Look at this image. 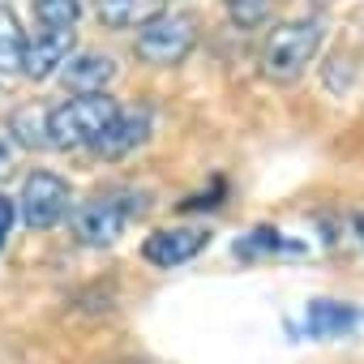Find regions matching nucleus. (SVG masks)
Masks as SVG:
<instances>
[{
	"mask_svg": "<svg viewBox=\"0 0 364 364\" xmlns=\"http://www.w3.org/2000/svg\"><path fill=\"white\" fill-rule=\"evenodd\" d=\"M321 39H326V18H317V14L279 22L262 43V77L274 86H296L304 77V69L313 65Z\"/></svg>",
	"mask_w": 364,
	"mask_h": 364,
	"instance_id": "1",
	"label": "nucleus"
},
{
	"mask_svg": "<svg viewBox=\"0 0 364 364\" xmlns=\"http://www.w3.org/2000/svg\"><path fill=\"white\" fill-rule=\"evenodd\" d=\"M116 112H120V103L112 95H73L69 103H56L43 112V146L90 150Z\"/></svg>",
	"mask_w": 364,
	"mask_h": 364,
	"instance_id": "2",
	"label": "nucleus"
},
{
	"mask_svg": "<svg viewBox=\"0 0 364 364\" xmlns=\"http://www.w3.org/2000/svg\"><path fill=\"white\" fill-rule=\"evenodd\" d=\"M146 210V193L141 189H120V185H107L103 193L86 198L77 210H73V236L90 249H107L124 236V228Z\"/></svg>",
	"mask_w": 364,
	"mask_h": 364,
	"instance_id": "3",
	"label": "nucleus"
},
{
	"mask_svg": "<svg viewBox=\"0 0 364 364\" xmlns=\"http://www.w3.org/2000/svg\"><path fill=\"white\" fill-rule=\"evenodd\" d=\"M198 43V26L185 14H159L137 31V56L146 65H180Z\"/></svg>",
	"mask_w": 364,
	"mask_h": 364,
	"instance_id": "4",
	"label": "nucleus"
},
{
	"mask_svg": "<svg viewBox=\"0 0 364 364\" xmlns=\"http://www.w3.org/2000/svg\"><path fill=\"white\" fill-rule=\"evenodd\" d=\"M69 210H73V189H69L65 176L39 167L22 180V219H26V228L48 232V228L65 223Z\"/></svg>",
	"mask_w": 364,
	"mask_h": 364,
	"instance_id": "5",
	"label": "nucleus"
},
{
	"mask_svg": "<svg viewBox=\"0 0 364 364\" xmlns=\"http://www.w3.org/2000/svg\"><path fill=\"white\" fill-rule=\"evenodd\" d=\"M210 245V228L202 223H180V228H159L141 240V257L159 270H176L189 266L193 257H202V249Z\"/></svg>",
	"mask_w": 364,
	"mask_h": 364,
	"instance_id": "6",
	"label": "nucleus"
},
{
	"mask_svg": "<svg viewBox=\"0 0 364 364\" xmlns=\"http://www.w3.org/2000/svg\"><path fill=\"white\" fill-rule=\"evenodd\" d=\"M150 129H154V116H150V112H141V107H120V112L107 120V129L95 137L90 154H95V159H129L137 146H146Z\"/></svg>",
	"mask_w": 364,
	"mask_h": 364,
	"instance_id": "7",
	"label": "nucleus"
},
{
	"mask_svg": "<svg viewBox=\"0 0 364 364\" xmlns=\"http://www.w3.org/2000/svg\"><path fill=\"white\" fill-rule=\"evenodd\" d=\"M116 77V60L99 48H82V52H69V60L60 65V82L73 90V95H107Z\"/></svg>",
	"mask_w": 364,
	"mask_h": 364,
	"instance_id": "8",
	"label": "nucleus"
},
{
	"mask_svg": "<svg viewBox=\"0 0 364 364\" xmlns=\"http://www.w3.org/2000/svg\"><path fill=\"white\" fill-rule=\"evenodd\" d=\"M73 52V31H35V39H26V60H22V73L43 82L52 77Z\"/></svg>",
	"mask_w": 364,
	"mask_h": 364,
	"instance_id": "9",
	"label": "nucleus"
},
{
	"mask_svg": "<svg viewBox=\"0 0 364 364\" xmlns=\"http://www.w3.org/2000/svg\"><path fill=\"white\" fill-rule=\"evenodd\" d=\"M304 326H309L313 338H338V334L360 330L364 326V313L355 304H347V300H313Z\"/></svg>",
	"mask_w": 364,
	"mask_h": 364,
	"instance_id": "10",
	"label": "nucleus"
},
{
	"mask_svg": "<svg viewBox=\"0 0 364 364\" xmlns=\"http://www.w3.org/2000/svg\"><path fill=\"white\" fill-rule=\"evenodd\" d=\"M163 0H95V14L103 26L112 31H129V26H146L150 18H159Z\"/></svg>",
	"mask_w": 364,
	"mask_h": 364,
	"instance_id": "11",
	"label": "nucleus"
},
{
	"mask_svg": "<svg viewBox=\"0 0 364 364\" xmlns=\"http://www.w3.org/2000/svg\"><path fill=\"white\" fill-rule=\"evenodd\" d=\"M22 60H26V31L9 5H0V73L5 77L22 73Z\"/></svg>",
	"mask_w": 364,
	"mask_h": 364,
	"instance_id": "12",
	"label": "nucleus"
},
{
	"mask_svg": "<svg viewBox=\"0 0 364 364\" xmlns=\"http://www.w3.org/2000/svg\"><path fill=\"white\" fill-rule=\"evenodd\" d=\"M31 14H35V31H73L82 5L77 0H31Z\"/></svg>",
	"mask_w": 364,
	"mask_h": 364,
	"instance_id": "13",
	"label": "nucleus"
},
{
	"mask_svg": "<svg viewBox=\"0 0 364 364\" xmlns=\"http://www.w3.org/2000/svg\"><path fill=\"white\" fill-rule=\"evenodd\" d=\"M279 249H287V240H283L270 223H262V228H253V232H245V236L236 240V257H245V262L266 257V253H279Z\"/></svg>",
	"mask_w": 364,
	"mask_h": 364,
	"instance_id": "14",
	"label": "nucleus"
},
{
	"mask_svg": "<svg viewBox=\"0 0 364 364\" xmlns=\"http://www.w3.org/2000/svg\"><path fill=\"white\" fill-rule=\"evenodd\" d=\"M223 5L232 9V18H236L240 26H257V22L270 18V5H274V0H223Z\"/></svg>",
	"mask_w": 364,
	"mask_h": 364,
	"instance_id": "15",
	"label": "nucleus"
},
{
	"mask_svg": "<svg viewBox=\"0 0 364 364\" xmlns=\"http://www.w3.org/2000/svg\"><path fill=\"white\" fill-rule=\"evenodd\" d=\"M14 223H18V210H14V202L0 193V249H5V240H9V232H14Z\"/></svg>",
	"mask_w": 364,
	"mask_h": 364,
	"instance_id": "16",
	"label": "nucleus"
},
{
	"mask_svg": "<svg viewBox=\"0 0 364 364\" xmlns=\"http://www.w3.org/2000/svg\"><path fill=\"white\" fill-rule=\"evenodd\" d=\"M355 236L364 240V215H355Z\"/></svg>",
	"mask_w": 364,
	"mask_h": 364,
	"instance_id": "17",
	"label": "nucleus"
}]
</instances>
